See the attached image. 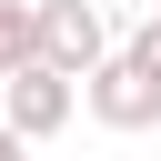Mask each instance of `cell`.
<instances>
[{
    "instance_id": "cell-3",
    "label": "cell",
    "mask_w": 161,
    "mask_h": 161,
    "mask_svg": "<svg viewBox=\"0 0 161 161\" xmlns=\"http://www.w3.org/2000/svg\"><path fill=\"white\" fill-rule=\"evenodd\" d=\"M101 50H111V10L101 0H40V60H60V70H101Z\"/></svg>"
},
{
    "instance_id": "cell-1",
    "label": "cell",
    "mask_w": 161,
    "mask_h": 161,
    "mask_svg": "<svg viewBox=\"0 0 161 161\" xmlns=\"http://www.w3.org/2000/svg\"><path fill=\"white\" fill-rule=\"evenodd\" d=\"M80 101H91L101 131H161V70H151V50L141 40H111L101 70L80 80Z\"/></svg>"
},
{
    "instance_id": "cell-5",
    "label": "cell",
    "mask_w": 161,
    "mask_h": 161,
    "mask_svg": "<svg viewBox=\"0 0 161 161\" xmlns=\"http://www.w3.org/2000/svg\"><path fill=\"white\" fill-rule=\"evenodd\" d=\"M131 40H141V50H151V70H161V0H151V20H141Z\"/></svg>"
},
{
    "instance_id": "cell-4",
    "label": "cell",
    "mask_w": 161,
    "mask_h": 161,
    "mask_svg": "<svg viewBox=\"0 0 161 161\" xmlns=\"http://www.w3.org/2000/svg\"><path fill=\"white\" fill-rule=\"evenodd\" d=\"M40 60V0H0V70Z\"/></svg>"
},
{
    "instance_id": "cell-2",
    "label": "cell",
    "mask_w": 161,
    "mask_h": 161,
    "mask_svg": "<svg viewBox=\"0 0 161 161\" xmlns=\"http://www.w3.org/2000/svg\"><path fill=\"white\" fill-rule=\"evenodd\" d=\"M0 111H10L30 141H60L70 111H80V70H60V60H20V70H0Z\"/></svg>"
}]
</instances>
